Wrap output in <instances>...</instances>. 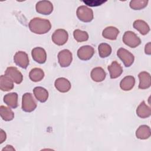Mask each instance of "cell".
Segmentation results:
<instances>
[{
    "mask_svg": "<svg viewBox=\"0 0 151 151\" xmlns=\"http://www.w3.org/2000/svg\"><path fill=\"white\" fill-rule=\"evenodd\" d=\"M31 32L37 34H44L47 33L51 28V24L49 20L41 18H34L28 24Z\"/></svg>",
    "mask_w": 151,
    "mask_h": 151,
    "instance_id": "obj_1",
    "label": "cell"
},
{
    "mask_svg": "<svg viewBox=\"0 0 151 151\" xmlns=\"http://www.w3.org/2000/svg\"><path fill=\"white\" fill-rule=\"evenodd\" d=\"M37 107V103L30 93H25L22 98V109L28 113L33 111Z\"/></svg>",
    "mask_w": 151,
    "mask_h": 151,
    "instance_id": "obj_2",
    "label": "cell"
},
{
    "mask_svg": "<svg viewBox=\"0 0 151 151\" xmlns=\"http://www.w3.org/2000/svg\"><path fill=\"white\" fill-rule=\"evenodd\" d=\"M76 14L77 18L84 22H90L94 18L93 10L85 5L78 6L76 11Z\"/></svg>",
    "mask_w": 151,
    "mask_h": 151,
    "instance_id": "obj_3",
    "label": "cell"
},
{
    "mask_svg": "<svg viewBox=\"0 0 151 151\" xmlns=\"http://www.w3.org/2000/svg\"><path fill=\"white\" fill-rule=\"evenodd\" d=\"M123 42L130 48H136L141 44L140 38L131 31H126L123 36Z\"/></svg>",
    "mask_w": 151,
    "mask_h": 151,
    "instance_id": "obj_4",
    "label": "cell"
},
{
    "mask_svg": "<svg viewBox=\"0 0 151 151\" xmlns=\"http://www.w3.org/2000/svg\"><path fill=\"white\" fill-rule=\"evenodd\" d=\"M117 55L122 61L126 67L131 66L134 60V55L124 48H120L117 51Z\"/></svg>",
    "mask_w": 151,
    "mask_h": 151,
    "instance_id": "obj_5",
    "label": "cell"
},
{
    "mask_svg": "<svg viewBox=\"0 0 151 151\" xmlns=\"http://www.w3.org/2000/svg\"><path fill=\"white\" fill-rule=\"evenodd\" d=\"M51 38L55 44L57 45H63L68 40V34L65 29H58L53 32Z\"/></svg>",
    "mask_w": 151,
    "mask_h": 151,
    "instance_id": "obj_6",
    "label": "cell"
},
{
    "mask_svg": "<svg viewBox=\"0 0 151 151\" xmlns=\"http://www.w3.org/2000/svg\"><path fill=\"white\" fill-rule=\"evenodd\" d=\"M58 63L61 67H68L73 60V55L68 50L64 49L60 51L58 54Z\"/></svg>",
    "mask_w": 151,
    "mask_h": 151,
    "instance_id": "obj_7",
    "label": "cell"
},
{
    "mask_svg": "<svg viewBox=\"0 0 151 151\" xmlns=\"http://www.w3.org/2000/svg\"><path fill=\"white\" fill-rule=\"evenodd\" d=\"M5 75L9 77L14 83L20 84L23 80V76L22 73L15 67H8L6 68Z\"/></svg>",
    "mask_w": 151,
    "mask_h": 151,
    "instance_id": "obj_8",
    "label": "cell"
},
{
    "mask_svg": "<svg viewBox=\"0 0 151 151\" xmlns=\"http://www.w3.org/2000/svg\"><path fill=\"white\" fill-rule=\"evenodd\" d=\"M35 9L39 14L50 15L53 11V5L49 1H40L36 4Z\"/></svg>",
    "mask_w": 151,
    "mask_h": 151,
    "instance_id": "obj_9",
    "label": "cell"
},
{
    "mask_svg": "<svg viewBox=\"0 0 151 151\" xmlns=\"http://www.w3.org/2000/svg\"><path fill=\"white\" fill-rule=\"evenodd\" d=\"M14 61L19 67L25 69L29 65L28 54L24 51H18L14 56Z\"/></svg>",
    "mask_w": 151,
    "mask_h": 151,
    "instance_id": "obj_10",
    "label": "cell"
},
{
    "mask_svg": "<svg viewBox=\"0 0 151 151\" xmlns=\"http://www.w3.org/2000/svg\"><path fill=\"white\" fill-rule=\"evenodd\" d=\"M94 53L93 47L90 45H83L77 51V56L79 59L83 61H87L91 58Z\"/></svg>",
    "mask_w": 151,
    "mask_h": 151,
    "instance_id": "obj_11",
    "label": "cell"
},
{
    "mask_svg": "<svg viewBox=\"0 0 151 151\" xmlns=\"http://www.w3.org/2000/svg\"><path fill=\"white\" fill-rule=\"evenodd\" d=\"M31 55L33 60L39 64H44L47 60V53L44 48L37 47L32 50Z\"/></svg>",
    "mask_w": 151,
    "mask_h": 151,
    "instance_id": "obj_12",
    "label": "cell"
},
{
    "mask_svg": "<svg viewBox=\"0 0 151 151\" xmlns=\"http://www.w3.org/2000/svg\"><path fill=\"white\" fill-rule=\"evenodd\" d=\"M55 88L61 93L68 92L71 87V83L67 78L60 77L55 80L54 82Z\"/></svg>",
    "mask_w": 151,
    "mask_h": 151,
    "instance_id": "obj_13",
    "label": "cell"
},
{
    "mask_svg": "<svg viewBox=\"0 0 151 151\" xmlns=\"http://www.w3.org/2000/svg\"><path fill=\"white\" fill-rule=\"evenodd\" d=\"M139 79V88L141 90L147 89L150 87L151 79L150 74L146 71H142L138 74Z\"/></svg>",
    "mask_w": 151,
    "mask_h": 151,
    "instance_id": "obj_14",
    "label": "cell"
},
{
    "mask_svg": "<svg viewBox=\"0 0 151 151\" xmlns=\"http://www.w3.org/2000/svg\"><path fill=\"white\" fill-rule=\"evenodd\" d=\"M107 69L109 71L110 77L111 79L119 77L123 73V68L121 65L116 61H113L111 64L108 66Z\"/></svg>",
    "mask_w": 151,
    "mask_h": 151,
    "instance_id": "obj_15",
    "label": "cell"
},
{
    "mask_svg": "<svg viewBox=\"0 0 151 151\" xmlns=\"http://www.w3.org/2000/svg\"><path fill=\"white\" fill-rule=\"evenodd\" d=\"M90 76L93 81L96 82H101L105 79L106 73L101 67H97L91 70Z\"/></svg>",
    "mask_w": 151,
    "mask_h": 151,
    "instance_id": "obj_16",
    "label": "cell"
},
{
    "mask_svg": "<svg viewBox=\"0 0 151 151\" xmlns=\"http://www.w3.org/2000/svg\"><path fill=\"white\" fill-rule=\"evenodd\" d=\"M33 93L36 99L41 103L45 102L48 98V92L44 87H35L33 90Z\"/></svg>",
    "mask_w": 151,
    "mask_h": 151,
    "instance_id": "obj_17",
    "label": "cell"
},
{
    "mask_svg": "<svg viewBox=\"0 0 151 151\" xmlns=\"http://www.w3.org/2000/svg\"><path fill=\"white\" fill-rule=\"evenodd\" d=\"M136 114L142 119L147 118L151 115V109L150 107L145 103V101H143L137 107Z\"/></svg>",
    "mask_w": 151,
    "mask_h": 151,
    "instance_id": "obj_18",
    "label": "cell"
},
{
    "mask_svg": "<svg viewBox=\"0 0 151 151\" xmlns=\"http://www.w3.org/2000/svg\"><path fill=\"white\" fill-rule=\"evenodd\" d=\"M119 34V30L114 27L110 26L104 28L102 32V36L106 39L115 40Z\"/></svg>",
    "mask_w": 151,
    "mask_h": 151,
    "instance_id": "obj_19",
    "label": "cell"
},
{
    "mask_svg": "<svg viewBox=\"0 0 151 151\" xmlns=\"http://www.w3.org/2000/svg\"><path fill=\"white\" fill-rule=\"evenodd\" d=\"M135 84V78L132 76H127L124 77L120 83V87L124 91L132 90Z\"/></svg>",
    "mask_w": 151,
    "mask_h": 151,
    "instance_id": "obj_20",
    "label": "cell"
},
{
    "mask_svg": "<svg viewBox=\"0 0 151 151\" xmlns=\"http://www.w3.org/2000/svg\"><path fill=\"white\" fill-rule=\"evenodd\" d=\"M18 97L17 93H8L4 97V102L9 107L15 109L18 107Z\"/></svg>",
    "mask_w": 151,
    "mask_h": 151,
    "instance_id": "obj_21",
    "label": "cell"
},
{
    "mask_svg": "<svg viewBox=\"0 0 151 151\" xmlns=\"http://www.w3.org/2000/svg\"><path fill=\"white\" fill-rule=\"evenodd\" d=\"M14 88L13 81L6 75H1L0 77V89L4 91H8Z\"/></svg>",
    "mask_w": 151,
    "mask_h": 151,
    "instance_id": "obj_22",
    "label": "cell"
},
{
    "mask_svg": "<svg viewBox=\"0 0 151 151\" xmlns=\"http://www.w3.org/2000/svg\"><path fill=\"white\" fill-rule=\"evenodd\" d=\"M150 128L149 126L145 124L140 126L136 131V136L137 139H147L150 137Z\"/></svg>",
    "mask_w": 151,
    "mask_h": 151,
    "instance_id": "obj_23",
    "label": "cell"
},
{
    "mask_svg": "<svg viewBox=\"0 0 151 151\" xmlns=\"http://www.w3.org/2000/svg\"><path fill=\"white\" fill-rule=\"evenodd\" d=\"M133 26L134 29L137 30L142 35H146L150 31L149 25L143 20L137 19L134 21Z\"/></svg>",
    "mask_w": 151,
    "mask_h": 151,
    "instance_id": "obj_24",
    "label": "cell"
},
{
    "mask_svg": "<svg viewBox=\"0 0 151 151\" xmlns=\"http://www.w3.org/2000/svg\"><path fill=\"white\" fill-rule=\"evenodd\" d=\"M29 77L34 82L40 81L44 77V72L40 68H34L30 71Z\"/></svg>",
    "mask_w": 151,
    "mask_h": 151,
    "instance_id": "obj_25",
    "label": "cell"
},
{
    "mask_svg": "<svg viewBox=\"0 0 151 151\" xmlns=\"http://www.w3.org/2000/svg\"><path fill=\"white\" fill-rule=\"evenodd\" d=\"M0 114L1 118L6 122L11 121L14 118V113L12 110L9 107L4 106L0 107Z\"/></svg>",
    "mask_w": 151,
    "mask_h": 151,
    "instance_id": "obj_26",
    "label": "cell"
},
{
    "mask_svg": "<svg viewBox=\"0 0 151 151\" xmlns=\"http://www.w3.org/2000/svg\"><path fill=\"white\" fill-rule=\"evenodd\" d=\"M99 54L101 58H106L111 53V47L107 43H101L98 47Z\"/></svg>",
    "mask_w": 151,
    "mask_h": 151,
    "instance_id": "obj_27",
    "label": "cell"
},
{
    "mask_svg": "<svg viewBox=\"0 0 151 151\" xmlns=\"http://www.w3.org/2000/svg\"><path fill=\"white\" fill-rule=\"evenodd\" d=\"M147 0H132L130 2V7L134 10H140L145 8L148 4Z\"/></svg>",
    "mask_w": 151,
    "mask_h": 151,
    "instance_id": "obj_28",
    "label": "cell"
},
{
    "mask_svg": "<svg viewBox=\"0 0 151 151\" xmlns=\"http://www.w3.org/2000/svg\"><path fill=\"white\" fill-rule=\"evenodd\" d=\"M73 36L74 39L77 42H84L88 40V34L85 31L80 29H75L73 32Z\"/></svg>",
    "mask_w": 151,
    "mask_h": 151,
    "instance_id": "obj_29",
    "label": "cell"
},
{
    "mask_svg": "<svg viewBox=\"0 0 151 151\" xmlns=\"http://www.w3.org/2000/svg\"><path fill=\"white\" fill-rule=\"evenodd\" d=\"M106 1H84L83 2L86 4L87 5L90 6H97L101 5L102 4L106 2Z\"/></svg>",
    "mask_w": 151,
    "mask_h": 151,
    "instance_id": "obj_30",
    "label": "cell"
},
{
    "mask_svg": "<svg viewBox=\"0 0 151 151\" xmlns=\"http://www.w3.org/2000/svg\"><path fill=\"white\" fill-rule=\"evenodd\" d=\"M0 136H1V137H0V143H2L6 139V133L2 129H1Z\"/></svg>",
    "mask_w": 151,
    "mask_h": 151,
    "instance_id": "obj_31",
    "label": "cell"
},
{
    "mask_svg": "<svg viewBox=\"0 0 151 151\" xmlns=\"http://www.w3.org/2000/svg\"><path fill=\"white\" fill-rule=\"evenodd\" d=\"M145 54H146L147 55H150L151 54L150 42H149L147 44H146L145 48Z\"/></svg>",
    "mask_w": 151,
    "mask_h": 151,
    "instance_id": "obj_32",
    "label": "cell"
},
{
    "mask_svg": "<svg viewBox=\"0 0 151 151\" xmlns=\"http://www.w3.org/2000/svg\"><path fill=\"white\" fill-rule=\"evenodd\" d=\"M15 150V149L11 146V145H6L5 147H4L2 150Z\"/></svg>",
    "mask_w": 151,
    "mask_h": 151,
    "instance_id": "obj_33",
    "label": "cell"
}]
</instances>
